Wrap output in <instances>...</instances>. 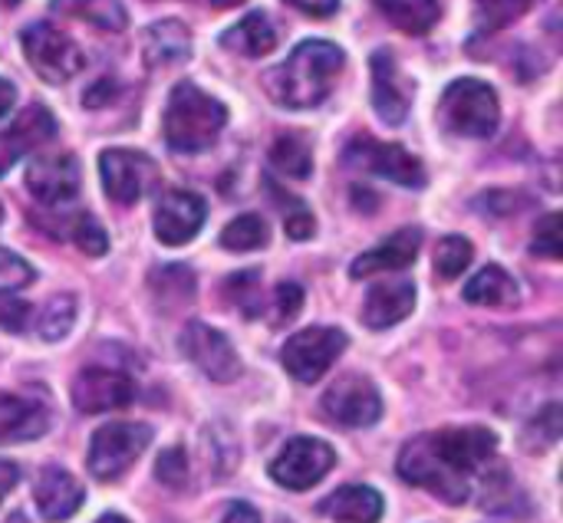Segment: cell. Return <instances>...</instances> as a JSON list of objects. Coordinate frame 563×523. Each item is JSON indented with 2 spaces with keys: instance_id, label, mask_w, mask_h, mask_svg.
<instances>
[{
  "instance_id": "1",
  "label": "cell",
  "mask_w": 563,
  "mask_h": 523,
  "mask_svg": "<svg viewBox=\"0 0 563 523\" xmlns=\"http://www.w3.org/2000/svg\"><path fill=\"white\" fill-rule=\"evenodd\" d=\"M498 438L488 429H442L412 438L399 455V478L432 491L445 504H465L472 478L495 455Z\"/></svg>"
},
{
  "instance_id": "2",
  "label": "cell",
  "mask_w": 563,
  "mask_h": 523,
  "mask_svg": "<svg viewBox=\"0 0 563 523\" xmlns=\"http://www.w3.org/2000/svg\"><path fill=\"white\" fill-rule=\"evenodd\" d=\"M343 66H346V53L336 43L303 40L280 66H274L264 76V86L274 96V102H280L284 109H313L330 96Z\"/></svg>"
},
{
  "instance_id": "3",
  "label": "cell",
  "mask_w": 563,
  "mask_h": 523,
  "mask_svg": "<svg viewBox=\"0 0 563 523\" xmlns=\"http://www.w3.org/2000/svg\"><path fill=\"white\" fill-rule=\"evenodd\" d=\"M224 122L228 109L214 96H208L195 82H178L165 105V142L175 152L195 155L218 142Z\"/></svg>"
},
{
  "instance_id": "4",
  "label": "cell",
  "mask_w": 563,
  "mask_h": 523,
  "mask_svg": "<svg viewBox=\"0 0 563 523\" xmlns=\"http://www.w3.org/2000/svg\"><path fill=\"white\" fill-rule=\"evenodd\" d=\"M501 119V105L498 96L488 82L482 79H455L439 102V122L452 132V135H465V138H488L495 135Z\"/></svg>"
},
{
  "instance_id": "5",
  "label": "cell",
  "mask_w": 563,
  "mask_h": 523,
  "mask_svg": "<svg viewBox=\"0 0 563 523\" xmlns=\"http://www.w3.org/2000/svg\"><path fill=\"white\" fill-rule=\"evenodd\" d=\"M148 442H152L148 425H135V422L102 425L89 442V461H86L89 475L99 481H115L135 465V458L148 448Z\"/></svg>"
},
{
  "instance_id": "6",
  "label": "cell",
  "mask_w": 563,
  "mask_h": 523,
  "mask_svg": "<svg viewBox=\"0 0 563 523\" xmlns=\"http://www.w3.org/2000/svg\"><path fill=\"white\" fill-rule=\"evenodd\" d=\"M346 333L336 330V326H310V330H300L297 336H290L280 349V359H284V369L303 382V386H313L323 379V372L340 359V353L346 349Z\"/></svg>"
},
{
  "instance_id": "7",
  "label": "cell",
  "mask_w": 563,
  "mask_h": 523,
  "mask_svg": "<svg viewBox=\"0 0 563 523\" xmlns=\"http://www.w3.org/2000/svg\"><path fill=\"white\" fill-rule=\"evenodd\" d=\"M20 43H23L26 63L46 82H66L86 66L82 49L63 30H56L53 23H30L20 33Z\"/></svg>"
},
{
  "instance_id": "8",
  "label": "cell",
  "mask_w": 563,
  "mask_h": 523,
  "mask_svg": "<svg viewBox=\"0 0 563 523\" xmlns=\"http://www.w3.org/2000/svg\"><path fill=\"white\" fill-rule=\"evenodd\" d=\"M99 175H102V188L115 204H135L139 198H145L155 181H158V168L148 155L132 152V148H106L99 155Z\"/></svg>"
},
{
  "instance_id": "9",
  "label": "cell",
  "mask_w": 563,
  "mask_h": 523,
  "mask_svg": "<svg viewBox=\"0 0 563 523\" xmlns=\"http://www.w3.org/2000/svg\"><path fill=\"white\" fill-rule=\"evenodd\" d=\"M336 465V455L320 438H294L284 452L271 461V478L287 491H307L320 485Z\"/></svg>"
},
{
  "instance_id": "10",
  "label": "cell",
  "mask_w": 563,
  "mask_h": 523,
  "mask_svg": "<svg viewBox=\"0 0 563 523\" xmlns=\"http://www.w3.org/2000/svg\"><path fill=\"white\" fill-rule=\"evenodd\" d=\"M343 162L353 165V168H363V171H373V175H383L396 185H406V188H422L426 185V168L422 162L406 152L402 145H393V142H376V138H353L343 152Z\"/></svg>"
},
{
  "instance_id": "11",
  "label": "cell",
  "mask_w": 563,
  "mask_h": 523,
  "mask_svg": "<svg viewBox=\"0 0 563 523\" xmlns=\"http://www.w3.org/2000/svg\"><path fill=\"white\" fill-rule=\"evenodd\" d=\"M323 412L346 429H366L379 422L383 415V399L379 389L366 376H343L336 379L327 396H323Z\"/></svg>"
},
{
  "instance_id": "12",
  "label": "cell",
  "mask_w": 563,
  "mask_h": 523,
  "mask_svg": "<svg viewBox=\"0 0 563 523\" xmlns=\"http://www.w3.org/2000/svg\"><path fill=\"white\" fill-rule=\"evenodd\" d=\"M185 356L214 382H234L241 376V356L231 346V340L208 323H188L181 333Z\"/></svg>"
},
{
  "instance_id": "13",
  "label": "cell",
  "mask_w": 563,
  "mask_h": 523,
  "mask_svg": "<svg viewBox=\"0 0 563 523\" xmlns=\"http://www.w3.org/2000/svg\"><path fill=\"white\" fill-rule=\"evenodd\" d=\"M373 66V109L386 125H402L412 109V79L402 76L393 49H376L369 56Z\"/></svg>"
},
{
  "instance_id": "14",
  "label": "cell",
  "mask_w": 563,
  "mask_h": 523,
  "mask_svg": "<svg viewBox=\"0 0 563 523\" xmlns=\"http://www.w3.org/2000/svg\"><path fill=\"white\" fill-rule=\"evenodd\" d=\"M135 399V386L125 372L115 369H82L73 382V405L82 415H99V412H112V409H125Z\"/></svg>"
},
{
  "instance_id": "15",
  "label": "cell",
  "mask_w": 563,
  "mask_h": 523,
  "mask_svg": "<svg viewBox=\"0 0 563 523\" xmlns=\"http://www.w3.org/2000/svg\"><path fill=\"white\" fill-rule=\"evenodd\" d=\"M26 188L43 204H66L79 194V162L69 152L36 155L26 168Z\"/></svg>"
},
{
  "instance_id": "16",
  "label": "cell",
  "mask_w": 563,
  "mask_h": 523,
  "mask_svg": "<svg viewBox=\"0 0 563 523\" xmlns=\"http://www.w3.org/2000/svg\"><path fill=\"white\" fill-rule=\"evenodd\" d=\"M208 218V204L195 191H168L155 208V237L168 247L188 244Z\"/></svg>"
},
{
  "instance_id": "17",
  "label": "cell",
  "mask_w": 563,
  "mask_h": 523,
  "mask_svg": "<svg viewBox=\"0 0 563 523\" xmlns=\"http://www.w3.org/2000/svg\"><path fill=\"white\" fill-rule=\"evenodd\" d=\"M56 135V119L46 105H30L23 109L7 132H0V175L13 168L26 152L40 148Z\"/></svg>"
},
{
  "instance_id": "18",
  "label": "cell",
  "mask_w": 563,
  "mask_h": 523,
  "mask_svg": "<svg viewBox=\"0 0 563 523\" xmlns=\"http://www.w3.org/2000/svg\"><path fill=\"white\" fill-rule=\"evenodd\" d=\"M419 247H422V231L419 227H406V231H396L393 237H386L379 247L360 254L350 267V277L353 280H366V277H379V274H393V270H402L409 267L416 257H419Z\"/></svg>"
},
{
  "instance_id": "19",
  "label": "cell",
  "mask_w": 563,
  "mask_h": 523,
  "mask_svg": "<svg viewBox=\"0 0 563 523\" xmlns=\"http://www.w3.org/2000/svg\"><path fill=\"white\" fill-rule=\"evenodd\" d=\"M33 501L46 521H69L82 504V485L63 468H43L33 485Z\"/></svg>"
},
{
  "instance_id": "20",
  "label": "cell",
  "mask_w": 563,
  "mask_h": 523,
  "mask_svg": "<svg viewBox=\"0 0 563 523\" xmlns=\"http://www.w3.org/2000/svg\"><path fill=\"white\" fill-rule=\"evenodd\" d=\"M412 307H416L412 280H379L366 293L363 323L373 330H386V326H396L399 320H406L412 313Z\"/></svg>"
},
{
  "instance_id": "21",
  "label": "cell",
  "mask_w": 563,
  "mask_h": 523,
  "mask_svg": "<svg viewBox=\"0 0 563 523\" xmlns=\"http://www.w3.org/2000/svg\"><path fill=\"white\" fill-rule=\"evenodd\" d=\"M49 415L40 402L20 396H0V445H20L46 435Z\"/></svg>"
},
{
  "instance_id": "22",
  "label": "cell",
  "mask_w": 563,
  "mask_h": 523,
  "mask_svg": "<svg viewBox=\"0 0 563 523\" xmlns=\"http://www.w3.org/2000/svg\"><path fill=\"white\" fill-rule=\"evenodd\" d=\"M142 56L148 66H175L191 56V33L181 20H158L142 33Z\"/></svg>"
},
{
  "instance_id": "23",
  "label": "cell",
  "mask_w": 563,
  "mask_h": 523,
  "mask_svg": "<svg viewBox=\"0 0 563 523\" xmlns=\"http://www.w3.org/2000/svg\"><path fill=\"white\" fill-rule=\"evenodd\" d=\"M320 514H327L336 523H379L383 518V498L373 488L363 485H350L333 491L323 504Z\"/></svg>"
},
{
  "instance_id": "24",
  "label": "cell",
  "mask_w": 563,
  "mask_h": 523,
  "mask_svg": "<svg viewBox=\"0 0 563 523\" xmlns=\"http://www.w3.org/2000/svg\"><path fill=\"white\" fill-rule=\"evenodd\" d=\"M221 46L231 53H241V56H267L277 46V30L267 20V13L254 10L241 23H234L231 30L221 33Z\"/></svg>"
},
{
  "instance_id": "25",
  "label": "cell",
  "mask_w": 563,
  "mask_h": 523,
  "mask_svg": "<svg viewBox=\"0 0 563 523\" xmlns=\"http://www.w3.org/2000/svg\"><path fill=\"white\" fill-rule=\"evenodd\" d=\"M53 13H63V16H76V20H86L99 30H125L129 26V13L119 0H49Z\"/></svg>"
},
{
  "instance_id": "26",
  "label": "cell",
  "mask_w": 563,
  "mask_h": 523,
  "mask_svg": "<svg viewBox=\"0 0 563 523\" xmlns=\"http://www.w3.org/2000/svg\"><path fill=\"white\" fill-rule=\"evenodd\" d=\"M376 7H379V13L393 23V26H399V30H406V33H429L435 23H439V0H373Z\"/></svg>"
},
{
  "instance_id": "27",
  "label": "cell",
  "mask_w": 563,
  "mask_h": 523,
  "mask_svg": "<svg viewBox=\"0 0 563 523\" xmlns=\"http://www.w3.org/2000/svg\"><path fill=\"white\" fill-rule=\"evenodd\" d=\"M465 300L468 303H478V307H505V303H515L518 300V283L511 280L508 270L501 267H485L478 270L468 287H465Z\"/></svg>"
},
{
  "instance_id": "28",
  "label": "cell",
  "mask_w": 563,
  "mask_h": 523,
  "mask_svg": "<svg viewBox=\"0 0 563 523\" xmlns=\"http://www.w3.org/2000/svg\"><path fill=\"white\" fill-rule=\"evenodd\" d=\"M271 165L280 175H287V178H307L310 168H313L310 142L303 135H294V132L274 138V145H271Z\"/></svg>"
},
{
  "instance_id": "29",
  "label": "cell",
  "mask_w": 563,
  "mask_h": 523,
  "mask_svg": "<svg viewBox=\"0 0 563 523\" xmlns=\"http://www.w3.org/2000/svg\"><path fill=\"white\" fill-rule=\"evenodd\" d=\"M541 0H475V30L478 33H498L521 20L528 10H534Z\"/></svg>"
},
{
  "instance_id": "30",
  "label": "cell",
  "mask_w": 563,
  "mask_h": 523,
  "mask_svg": "<svg viewBox=\"0 0 563 523\" xmlns=\"http://www.w3.org/2000/svg\"><path fill=\"white\" fill-rule=\"evenodd\" d=\"M267 237H271V231H267V221L261 214H241V218H234L221 231V247L224 251H234V254H244V251L264 247Z\"/></svg>"
},
{
  "instance_id": "31",
  "label": "cell",
  "mask_w": 563,
  "mask_h": 523,
  "mask_svg": "<svg viewBox=\"0 0 563 523\" xmlns=\"http://www.w3.org/2000/svg\"><path fill=\"white\" fill-rule=\"evenodd\" d=\"M152 290L168 307H185L195 297V274L188 267H158L152 274Z\"/></svg>"
},
{
  "instance_id": "32",
  "label": "cell",
  "mask_w": 563,
  "mask_h": 523,
  "mask_svg": "<svg viewBox=\"0 0 563 523\" xmlns=\"http://www.w3.org/2000/svg\"><path fill=\"white\" fill-rule=\"evenodd\" d=\"M73 320H76V300L69 293L53 297L40 313L33 310V326L43 340H63L73 330Z\"/></svg>"
},
{
  "instance_id": "33",
  "label": "cell",
  "mask_w": 563,
  "mask_h": 523,
  "mask_svg": "<svg viewBox=\"0 0 563 523\" xmlns=\"http://www.w3.org/2000/svg\"><path fill=\"white\" fill-rule=\"evenodd\" d=\"M475 251L465 237L459 234H449L435 244V254H432V267L439 274V280H455L459 274H465V267L472 264Z\"/></svg>"
},
{
  "instance_id": "34",
  "label": "cell",
  "mask_w": 563,
  "mask_h": 523,
  "mask_svg": "<svg viewBox=\"0 0 563 523\" xmlns=\"http://www.w3.org/2000/svg\"><path fill=\"white\" fill-rule=\"evenodd\" d=\"M267 188H271L274 201L280 204V211H284V227H287V237H290V241H310V237H313V231H317V221H313L310 208H307L300 198L287 194L284 188L271 185V181H267Z\"/></svg>"
},
{
  "instance_id": "35",
  "label": "cell",
  "mask_w": 563,
  "mask_h": 523,
  "mask_svg": "<svg viewBox=\"0 0 563 523\" xmlns=\"http://www.w3.org/2000/svg\"><path fill=\"white\" fill-rule=\"evenodd\" d=\"M69 237H73V244H76L82 254H89V257H102V254L109 251V237H106L102 224H99L92 214H76V218L69 221Z\"/></svg>"
},
{
  "instance_id": "36",
  "label": "cell",
  "mask_w": 563,
  "mask_h": 523,
  "mask_svg": "<svg viewBox=\"0 0 563 523\" xmlns=\"http://www.w3.org/2000/svg\"><path fill=\"white\" fill-rule=\"evenodd\" d=\"M155 478L165 485V488H185L188 485V455H185V448H168V452H162L158 455V461H155Z\"/></svg>"
},
{
  "instance_id": "37",
  "label": "cell",
  "mask_w": 563,
  "mask_h": 523,
  "mask_svg": "<svg viewBox=\"0 0 563 523\" xmlns=\"http://www.w3.org/2000/svg\"><path fill=\"white\" fill-rule=\"evenodd\" d=\"M30 280H33V267L23 257H16V254L0 247V293L23 290Z\"/></svg>"
},
{
  "instance_id": "38",
  "label": "cell",
  "mask_w": 563,
  "mask_h": 523,
  "mask_svg": "<svg viewBox=\"0 0 563 523\" xmlns=\"http://www.w3.org/2000/svg\"><path fill=\"white\" fill-rule=\"evenodd\" d=\"M534 254L561 260V214H544L534 227Z\"/></svg>"
},
{
  "instance_id": "39",
  "label": "cell",
  "mask_w": 563,
  "mask_h": 523,
  "mask_svg": "<svg viewBox=\"0 0 563 523\" xmlns=\"http://www.w3.org/2000/svg\"><path fill=\"white\" fill-rule=\"evenodd\" d=\"M300 310H303V287L290 283V280L280 283L277 293H274V313H271V320H274L277 326H284V323H290Z\"/></svg>"
},
{
  "instance_id": "40",
  "label": "cell",
  "mask_w": 563,
  "mask_h": 523,
  "mask_svg": "<svg viewBox=\"0 0 563 523\" xmlns=\"http://www.w3.org/2000/svg\"><path fill=\"white\" fill-rule=\"evenodd\" d=\"M534 435H541L534 448H548V445H554V442L561 438V405H548V409L528 425V438H534Z\"/></svg>"
},
{
  "instance_id": "41",
  "label": "cell",
  "mask_w": 563,
  "mask_h": 523,
  "mask_svg": "<svg viewBox=\"0 0 563 523\" xmlns=\"http://www.w3.org/2000/svg\"><path fill=\"white\" fill-rule=\"evenodd\" d=\"M0 326L13 333H26L33 326V310L20 300H3L0 303Z\"/></svg>"
},
{
  "instance_id": "42",
  "label": "cell",
  "mask_w": 563,
  "mask_h": 523,
  "mask_svg": "<svg viewBox=\"0 0 563 523\" xmlns=\"http://www.w3.org/2000/svg\"><path fill=\"white\" fill-rule=\"evenodd\" d=\"M284 3H290L307 16H333L340 10V0H284Z\"/></svg>"
},
{
  "instance_id": "43",
  "label": "cell",
  "mask_w": 563,
  "mask_h": 523,
  "mask_svg": "<svg viewBox=\"0 0 563 523\" xmlns=\"http://www.w3.org/2000/svg\"><path fill=\"white\" fill-rule=\"evenodd\" d=\"M221 523H261V514H257L251 504H241V501H234V504L224 511V521Z\"/></svg>"
},
{
  "instance_id": "44",
  "label": "cell",
  "mask_w": 563,
  "mask_h": 523,
  "mask_svg": "<svg viewBox=\"0 0 563 523\" xmlns=\"http://www.w3.org/2000/svg\"><path fill=\"white\" fill-rule=\"evenodd\" d=\"M16 478H20V471H16V465H10V461H0V501L13 491V485H16Z\"/></svg>"
},
{
  "instance_id": "45",
  "label": "cell",
  "mask_w": 563,
  "mask_h": 523,
  "mask_svg": "<svg viewBox=\"0 0 563 523\" xmlns=\"http://www.w3.org/2000/svg\"><path fill=\"white\" fill-rule=\"evenodd\" d=\"M109 89H115L109 79H102V82H96L92 89H86V105H102V102L109 99Z\"/></svg>"
},
{
  "instance_id": "46",
  "label": "cell",
  "mask_w": 563,
  "mask_h": 523,
  "mask_svg": "<svg viewBox=\"0 0 563 523\" xmlns=\"http://www.w3.org/2000/svg\"><path fill=\"white\" fill-rule=\"evenodd\" d=\"M13 99H16V89H13V82H7V79H0V119L10 112V105H13Z\"/></svg>"
},
{
  "instance_id": "47",
  "label": "cell",
  "mask_w": 563,
  "mask_h": 523,
  "mask_svg": "<svg viewBox=\"0 0 563 523\" xmlns=\"http://www.w3.org/2000/svg\"><path fill=\"white\" fill-rule=\"evenodd\" d=\"M218 10H231V7H238V3H244V0H211Z\"/></svg>"
},
{
  "instance_id": "48",
  "label": "cell",
  "mask_w": 563,
  "mask_h": 523,
  "mask_svg": "<svg viewBox=\"0 0 563 523\" xmlns=\"http://www.w3.org/2000/svg\"><path fill=\"white\" fill-rule=\"evenodd\" d=\"M96 523H129L125 518H119V514H106V518H99Z\"/></svg>"
},
{
  "instance_id": "49",
  "label": "cell",
  "mask_w": 563,
  "mask_h": 523,
  "mask_svg": "<svg viewBox=\"0 0 563 523\" xmlns=\"http://www.w3.org/2000/svg\"><path fill=\"white\" fill-rule=\"evenodd\" d=\"M0 3H10V7H13V3H20V0H0Z\"/></svg>"
},
{
  "instance_id": "50",
  "label": "cell",
  "mask_w": 563,
  "mask_h": 523,
  "mask_svg": "<svg viewBox=\"0 0 563 523\" xmlns=\"http://www.w3.org/2000/svg\"><path fill=\"white\" fill-rule=\"evenodd\" d=\"M0 221H3V208H0Z\"/></svg>"
}]
</instances>
